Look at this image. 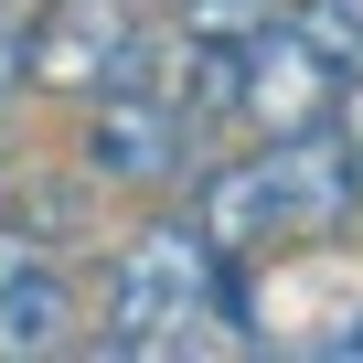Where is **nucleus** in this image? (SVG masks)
I'll return each mask as SVG.
<instances>
[{
  "instance_id": "obj_1",
  "label": "nucleus",
  "mask_w": 363,
  "mask_h": 363,
  "mask_svg": "<svg viewBox=\"0 0 363 363\" xmlns=\"http://www.w3.org/2000/svg\"><path fill=\"white\" fill-rule=\"evenodd\" d=\"M214 267H225V246H203L193 214L128 235V257H118V278H107V331H96V352H203V342H225V331H203V320H214Z\"/></svg>"
},
{
  "instance_id": "obj_2",
  "label": "nucleus",
  "mask_w": 363,
  "mask_h": 363,
  "mask_svg": "<svg viewBox=\"0 0 363 363\" xmlns=\"http://www.w3.org/2000/svg\"><path fill=\"white\" fill-rule=\"evenodd\" d=\"M75 160H86V182L160 193V182L193 171V118H182V96H171V86H96Z\"/></svg>"
},
{
  "instance_id": "obj_3",
  "label": "nucleus",
  "mask_w": 363,
  "mask_h": 363,
  "mask_svg": "<svg viewBox=\"0 0 363 363\" xmlns=\"http://www.w3.org/2000/svg\"><path fill=\"white\" fill-rule=\"evenodd\" d=\"M33 75L75 86V96H96V86H160L128 0H54V11L33 22Z\"/></svg>"
},
{
  "instance_id": "obj_4",
  "label": "nucleus",
  "mask_w": 363,
  "mask_h": 363,
  "mask_svg": "<svg viewBox=\"0 0 363 363\" xmlns=\"http://www.w3.org/2000/svg\"><path fill=\"white\" fill-rule=\"evenodd\" d=\"M331 96H342V86L320 75V54H310V43L289 33V11H278V22L246 43V86H235V118H246L257 139H299V128H320V118H331Z\"/></svg>"
},
{
  "instance_id": "obj_5",
  "label": "nucleus",
  "mask_w": 363,
  "mask_h": 363,
  "mask_svg": "<svg viewBox=\"0 0 363 363\" xmlns=\"http://www.w3.org/2000/svg\"><path fill=\"white\" fill-rule=\"evenodd\" d=\"M193 225H203V246H225V257L289 246V203H278V171H267V150H246V160L203 171V193H193Z\"/></svg>"
},
{
  "instance_id": "obj_6",
  "label": "nucleus",
  "mask_w": 363,
  "mask_h": 363,
  "mask_svg": "<svg viewBox=\"0 0 363 363\" xmlns=\"http://www.w3.org/2000/svg\"><path fill=\"white\" fill-rule=\"evenodd\" d=\"M75 342V289L54 257L33 267H0V352H65Z\"/></svg>"
},
{
  "instance_id": "obj_7",
  "label": "nucleus",
  "mask_w": 363,
  "mask_h": 363,
  "mask_svg": "<svg viewBox=\"0 0 363 363\" xmlns=\"http://www.w3.org/2000/svg\"><path fill=\"white\" fill-rule=\"evenodd\" d=\"M289 33L320 54V75H331V86H352V75H363V0H289Z\"/></svg>"
},
{
  "instance_id": "obj_8",
  "label": "nucleus",
  "mask_w": 363,
  "mask_h": 363,
  "mask_svg": "<svg viewBox=\"0 0 363 363\" xmlns=\"http://www.w3.org/2000/svg\"><path fill=\"white\" fill-rule=\"evenodd\" d=\"M289 0H182V43H257Z\"/></svg>"
},
{
  "instance_id": "obj_9",
  "label": "nucleus",
  "mask_w": 363,
  "mask_h": 363,
  "mask_svg": "<svg viewBox=\"0 0 363 363\" xmlns=\"http://www.w3.org/2000/svg\"><path fill=\"white\" fill-rule=\"evenodd\" d=\"M331 150H342V182H352V214H363V75L331 96Z\"/></svg>"
},
{
  "instance_id": "obj_10",
  "label": "nucleus",
  "mask_w": 363,
  "mask_h": 363,
  "mask_svg": "<svg viewBox=\"0 0 363 363\" xmlns=\"http://www.w3.org/2000/svg\"><path fill=\"white\" fill-rule=\"evenodd\" d=\"M22 75H33V22H22V11H0V96H11Z\"/></svg>"
}]
</instances>
